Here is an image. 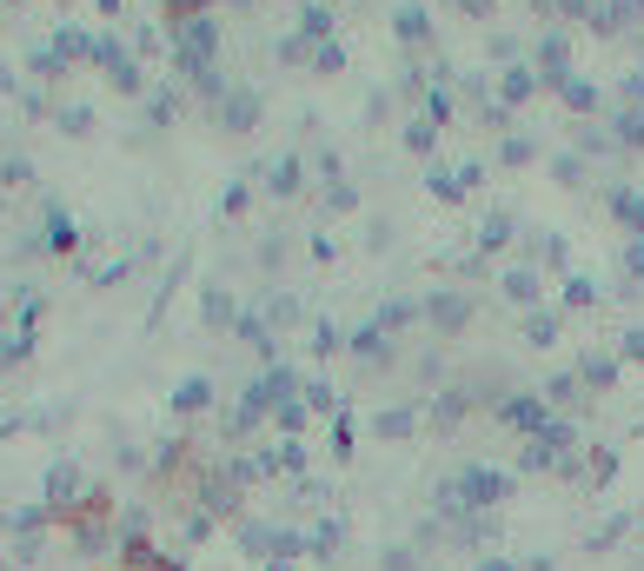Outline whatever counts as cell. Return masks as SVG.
I'll return each instance as SVG.
<instances>
[{"mask_svg":"<svg viewBox=\"0 0 644 571\" xmlns=\"http://www.w3.org/2000/svg\"><path fill=\"white\" fill-rule=\"evenodd\" d=\"M120 565L126 571H180L173 559H160L153 545H140V539H126V552H120Z\"/></svg>","mask_w":644,"mask_h":571,"instance_id":"6da1fadb","label":"cell"},{"mask_svg":"<svg viewBox=\"0 0 644 571\" xmlns=\"http://www.w3.org/2000/svg\"><path fill=\"white\" fill-rule=\"evenodd\" d=\"M479 571H525V565H512V559H479Z\"/></svg>","mask_w":644,"mask_h":571,"instance_id":"7a4b0ae2","label":"cell"},{"mask_svg":"<svg viewBox=\"0 0 644 571\" xmlns=\"http://www.w3.org/2000/svg\"><path fill=\"white\" fill-rule=\"evenodd\" d=\"M525 571H552V559H532V565H525Z\"/></svg>","mask_w":644,"mask_h":571,"instance_id":"3957f363","label":"cell"}]
</instances>
